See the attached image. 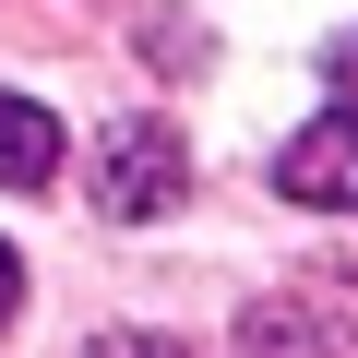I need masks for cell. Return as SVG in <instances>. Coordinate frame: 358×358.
<instances>
[{
  "mask_svg": "<svg viewBox=\"0 0 358 358\" xmlns=\"http://www.w3.org/2000/svg\"><path fill=\"white\" fill-rule=\"evenodd\" d=\"M358 346V287L346 275H287L239 310V358H346Z\"/></svg>",
  "mask_w": 358,
  "mask_h": 358,
  "instance_id": "obj_1",
  "label": "cell"
},
{
  "mask_svg": "<svg viewBox=\"0 0 358 358\" xmlns=\"http://www.w3.org/2000/svg\"><path fill=\"white\" fill-rule=\"evenodd\" d=\"M179 179H192V155H179V131H167L155 108L108 120V143H96V215H108V227L167 215V203H179Z\"/></svg>",
  "mask_w": 358,
  "mask_h": 358,
  "instance_id": "obj_2",
  "label": "cell"
},
{
  "mask_svg": "<svg viewBox=\"0 0 358 358\" xmlns=\"http://www.w3.org/2000/svg\"><path fill=\"white\" fill-rule=\"evenodd\" d=\"M275 192L310 215H358V108H322L287 155H275Z\"/></svg>",
  "mask_w": 358,
  "mask_h": 358,
  "instance_id": "obj_3",
  "label": "cell"
},
{
  "mask_svg": "<svg viewBox=\"0 0 358 358\" xmlns=\"http://www.w3.org/2000/svg\"><path fill=\"white\" fill-rule=\"evenodd\" d=\"M60 179V120L36 96H0V192H48Z\"/></svg>",
  "mask_w": 358,
  "mask_h": 358,
  "instance_id": "obj_4",
  "label": "cell"
},
{
  "mask_svg": "<svg viewBox=\"0 0 358 358\" xmlns=\"http://www.w3.org/2000/svg\"><path fill=\"white\" fill-rule=\"evenodd\" d=\"M84 358H192V346H167V334H96Z\"/></svg>",
  "mask_w": 358,
  "mask_h": 358,
  "instance_id": "obj_5",
  "label": "cell"
},
{
  "mask_svg": "<svg viewBox=\"0 0 358 358\" xmlns=\"http://www.w3.org/2000/svg\"><path fill=\"white\" fill-rule=\"evenodd\" d=\"M24 310V263H13V239H0V322Z\"/></svg>",
  "mask_w": 358,
  "mask_h": 358,
  "instance_id": "obj_6",
  "label": "cell"
}]
</instances>
